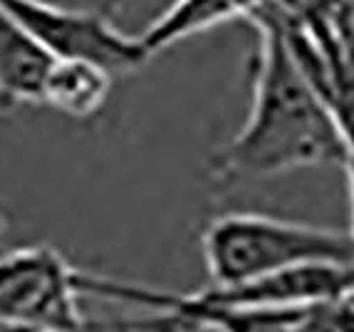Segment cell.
Here are the masks:
<instances>
[{
	"label": "cell",
	"mask_w": 354,
	"mask_h": 332,
	"mask_svg": "<svg viewBox=\"0 0 354 332\" xmlns=\"http://www.w3.org/2000/svg\"><path fill=\"white\" fill-rule=\"evenodd\" d=\"M253 97L241 129L213 154L211 176L218 184L263 181L313 166H344L349 144L300 59L278 12L268 6L253 18Z\"/></svg>",
	"instance_id": "6da1fadb"
},
{
	"label": "cell",
	"mask_w": 354,
	"mask_h": 332,
	"mask_svg": "<svg viewBox=\"0 0 354 332\" xmlns=\"http://www.w3.org/2000/svg\"><path fill=\"white\" fill-rule=\"evenodd\" d=\"M201 250L211 285H241L310 266H354L349 231L253 211L213 216Z\"/></svg>",
	"instance_id": "7a4b0ae2"
},
{
	"label": "cell",
	"mask_w": 354,
	"mask_h": 332,
	"mask_svg": "<svg viewBox=\"0 0 354 332\" xmlns=\"http://www.w3.org/2000/svg\"><path fill=\"white\" fill-rule=\"evenodd\" d=\"M84 270L50 246H0V325L23 332L65 330L84 320Z\"/></svg>",
	"instance_id": "3957f363"
},
{
	"label": "cell",
	"mask_w": 354,
	"mask_h": 332,
	"mask_svg": "<svg viewBox=\"0 0 354 332\" xmlns=\"http://www.w3.org/2000/svg\"><path fill=\"white\" fill-rule=\"evenodd\" d=\"M20 28L50 59H80L104 67L109 75H129L151 59L139 35H124L95 10L50 0H0Z\"/></svg>",
	"instance_id": "277c9868"
},
{
	"label": "cell",
	"mask_w": 354,
	"mask_h": 332,
	"mask_svg": "<svg viewBox=\"0 0 354 332\" xmlns=\"http://www.w3.org/2000/svg\"><path fill=\"white\" fill-rule=\"evenodd\" d=\"M268 6H272V0H176L151 25H147L139 40L153 57L156 53L171 48L186 37L201 35L206 30L221 28L230 20H253Z\"/></svg>",
	"instance_id": "5b68a950"
},
{
	"label": "cell",
	"mask_w": 354,
	"mask_h": 332,
	"mask_svg": "<svg viewBox=\"0 0 354 332\" xmlns=\"http://www.w3.org/2000/svg\"><path fill=\"white\" fill-rule=\"evenodd\" d=\"M53 59L0 6V104H40Z\"/></svg>",
	"instance_id": "8992f818"
},
{
	"label": "cell",
	"mask_w": 354,
	"mask_h": 332,
	"mask_svg": "<svg viewBox=\"0 0 354 332\" xmlns=\"http://www.w3.org/2000/svg\"><path fill=\"white\" fill-rule=\"evenodd\" d=\"M112 82L114 75L100 65L80 59H53L42 82L40 104H48L67 117H92L104 107Z\"/></svg>",
	"instance_id": "52a82bcc"
},
{
	"label": "cell",
	"mask_w": 354,
	"mask_h": 332,
	"mask_svg": "<svg viewBox=\"0 0 354 332\" xmlns=\"http://www.w3.org/2000/svg\"><path fill=\"white\" fill-rule=\"evenodd\" d=\"M278 332H354V293L292 308Z\"/></svg>",
	"instance_id": "ba28073f"
},
{
	"label": "cell",
	"mask_w": 354,
	"mask_h": 332,
	"mask_svg": "<svg viewBox=\"0 0 354 332\" xmlns=\"http://www.w3.org/2000/svg\"><path fill=\"white\" fill-rule=\"evenodd\" d=\"M53 332H194L189 322L164 310H147L139 315H117V317H84L77 325Z\"/></svg>",
	"instance_id": "9c48e42d"
},
{
	"label": "cell",
	"mask_w": 354,
	"mask_h": 332,
	"mask_svg": "<svg viewBox=\"0 0 354 332\" xmlns=\"http://www.w3.org/2000/svg\"><path fill=\"white\" fill-rule=\"evenodd\" d=\"M50 3H59V6H72V8H82V10H95L102 12L109 18V12L114 10L119 0H50Z\"/></svg>",
	"instance_id": "30bf717a"
},
{
	"label": "cell",
	"mask_w": 354,
	"mask_h": 332,
	"mask_svg": "<svg viewBox=\"0 0 354 332\" xmlns=\"http://www.w3.org/2000/svg\"><path fill=\"white\" fill-rule=\"evenodd\" d=\"M344 169H347L349 201H352V228H349V233H352V238H354V154H349V159H347V164H344Z\"/></svg>",
	"instance_id": "8fae6325"
},
{
	"label": "cell",
	"mask_w": 354,
	"mask_h": 332,
	"mask_svg": "<svg viewBox=\"0 0 354 332\" xmlns=\"http://www.w3.org/2000/svg\"><path fill=\"white\" fill-rule=\"evenodd\" d=\"M347 10H349V25H352V33H354V0H347Z\"/></svg>",
	"instance_id": "7c38bea8"
},
{
	"label": "cell",
	"mask_w": 354,
	"mask_h": 332,
	"mask_svg": "<svg viewBox=\"0 0 354 332\" xmlns=\"http://www.w3.org/2000/svg\"><path fill=\"white\" fill-rule=\"evenodd\" d=\"M0 332H23V330H12V327H8V325H0Z\"/></svg>",
	"instance_id": "4fadbf2b"
}]
</instances>
